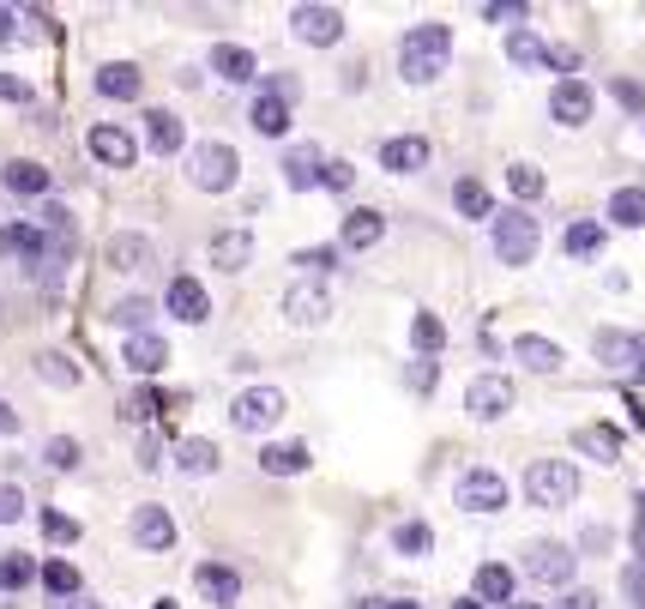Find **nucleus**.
<instances>
[{
    "instance_id": "8",
    "label": "nucleus",
    "mask_w": 645,
    "mask_h": 609,
    "mask_svg": "<svg viewBox=\"0 0 645 609\" xmlns=\"http://www.w3.org/2000/svg\"><path fill=\"white\" fill-rule=\"evenodd\" d=\"M573 544H556V537H543V544H531L525 549V580H537V585H568L573 580Z\"/></svg>"
},
{
    "instance_id": "6",
    "label": "nucleus",
    "mask_w": 645,
    "mask_h": 609,
    "mask_svg": "<svg viewBox=\"0 0 645 609\" xmlns=\"http://www.w3.org/2000/svg\"><path fill=\"white\" fill-rule=\"evenodd\" d=\"M85 151L97 157L104 169H133V163H139V139H133L121 121H97V127L85 133Z\"/></svg>"
},
{
    "instance_id": "58",
    "label": "nucleus",
    "mask_w": 645,
    "mask_h": 609,
    "mask_svg": "<svg viewBox=\"0 0 645 609\" xmlns=\"http://www.w3.org/2000/svg\"><path fill=\"white\" fill-rule=\"evenodd\" d=\"M435 380H440L435 363H416V368H411V387H416V392H435Z\"/></svg>"
},
{
    "instance_id": "40",
    "label": "nucleus",
    "mask_w": 645,
    "mask_h": 609,
    "mask_svg": "<svg viewBox=\"0 0 645 609\" xmlns=\"http://www.w3.org/2000/svg\"><path fill=\"white\" fill-rule=\"evenodd\" d=\"M37 556L13 549V556H0V592H25V585H37Z\"/></svg>"
},
{
    "instance_id": "62",
    "label": "nucleus",
    "mask_w": 645,
    "mask_h": 609,
    "mask_svg": "<svg viewBox=\"0 0 645 609\" xmlns=\"http://www.w3.org/2000/svg\"><path fill=\"white\" fill-rule=\"evenodd\" d=\"M380 609H423V604H411V597H392V604H380Z\"/></svg>"
},
{
    "instance_id": "9",
    "label": "nucleus",
    "mask_w": 645,
    "mask_h": 609,
    "mask_svg": "<svg viewBox=\"0 0 645 609\" xmlns=\"http://www.w3.org/2000/svg\"><path fill=\"white\" fill-rule=\"evenodd\" d=\"M127 537L145 549V556H169V549H175V519H169V507H157V501L133 507V525H127Z\"/></svg>"
},
{
    "instance_id": "42",
    "label": "nucleus",
    "mask_w": 645,
    "mask_h": 609,
    "mask_svg": "<svg viewBox=\"0 0 645 609\" xmlns=\"http://www.w3.org/2000/svg\"><path fill=\"white\" fill-rule=\"evenodd\" d=\"M507 187H513V199L531 211V206L543 199V187H549V182H543V169H537V163H513V169H507Z\"/></svg>"
},
{
    "instance_id": "44",
    "label": "nucleus",
    "mask_w": 645,
    "mask_h": 609,
    "mask_svg": "<svg viewBox=\"0 0 645 609\" xmlns=\"http://www.w3.org/2000/svg\"><path fill=\"white\" fill-rule=\"evenodd\" d=\"M37 380H49V387H78V363L66 351H42L37 356Z\"/></svg>"
},
{
    "instance_id": "25",
    "label": "nucleus",
    "mask_w": 645,
    "mask_h": 609,
    "mask_svg": "<svg viewBox=\"0 0 645 609\" xmlns=\"http://www.w3.org/2000/svg\"><path fill=\"white\" fill-rule=\"evenodd\" d=\"M320 169H326V151H320V145H290V151H284V182L296 187V194L320 187Z\"/></svg>"
},
{
    "instance_id": "64",
    "label": "nucleus",
    "mask_w": 645,
    "mask_h": 609,
    "mask_svg": "<svg viewBox=\"0 0 645 609\" xmlns=\"http://www.w3.org/2000/svg\"><path fill=\"white\" fill-rule=\"evenodd\" d=\"M507 609H537V604H507Z\"/></svg>"
},
{
    "instance_id": "12",
    "label": "nucleus",
    "mask_w": 645,
    "mask_h": 609,
    "mask_svg": "<svg viewBox=\"0 0 645 609\" xmlns=\"http://www.w3.org/2000/svg\"><path fill=\"white\" fill-rule=\"evenodd\" d=\"M465 411L477 416V423H495V416L513 411V380L507 375H477L465 387Z\"/></svg>"
},
{
    "instance_id": "7",
    "label": "nucleus",
    "mask_w": 645,
    "mask_h": 609,
    "mask_svg": "<svg viewBox=\"0 0 645 609\" xmlns=\"http://www.w3.org/2000/svg\"><path fill=\"white\" fill-rule=\"evenodd\" d=\"M284 416V392L278 387H247V392H235V404H230V423L242 428V435H259V428H271Z\"/></svg>"
},
{
    "instance_id": "19",
    "label": "nucleus",
    "mask_w": 645,
    "mask_h": 609,
    "mask_svg": "<svg viewBox=\"0 0 645 609\" xmlns=\"http://www.w3.org/2000/svg\"><path fill=\"white\" fill-rule=\"evenodd\" d=\"M0 187H7L13 199H49L54 175L42 163H31V157H13V163L0 169Z\"/></svg>"
},
{
    "instance_id": "33",
    "label": "nucleus",
    "mask_w": 645,
    "mask_h": 609,
    "mask_svg": "<svg viewBox=\"0 0 645 609\" xmlns=\"http://www.w3.org/2000/svg\"><path fill=\"white\" fill-rule=\"evenodd\" d=\"M223 459H218V441H206V435H194V441H181L175 447V471L181 477H211Z\"/></svg>"
},
{
    "instance_id": "26",
    "label": "nucleus",
    "mask_w": 645,
    "mask_h": 609,
    "mask_svg": "<svg viewBox=\"0 0 645 609\" xmlns=\"http://www.w3.org/2000/svg\"><path fill=\"white\" fill-rule=\"evenodd\" d=\"M513 356L531 368V375H556V368L568 363L556 338H537V332H519V338H513Z\"/></svg>"
},
{
    "instance_id": "56",
    "label": "nucleus",
    "mask_w": 645,
    "mask_h": 609,
    "mask_svg": "<svg viewBox=\"0 0 645 609\" xmlns=\"http://www.w3.org/2000/svg\"><path fill=\"white\" fill-rule=\"evenodd\" d=\"M556 609H597V592H592V585H573V592H561Z\"/></svg>"
},
{
    "instance_id": "3",
    "label": "nucleus",
    "mask_w": 645,
    "mask_h": 609,
    "mask_svg": "<svg viewBox=\"0 0 645 609\" xmlns=\"http://www.w3.org/2000/svg\"><path fill=\"white\" fill-rule=\"evenodd\" d=\"M489 223H495V259H501V266H531V259H537L543 230H537V218H531L525 206L495 211Z\"/></svg>"
},
{
    "instance_id": "36",
    "label": "nucleus",
    "mask_w": 645,
    "mask_h": 609,
    "mask_svg": "<svg viewBox=\"0 0 645 609\" xmlns=\"http://www.w3.org/2000/svg\"><path fill=\"white\" fill-rule=\"evenodd\" d=\"M513 568H501V561H483L477 568V604H513Z\"/></svg>"
},
{
    "instance_id": "54",
    "label": "nucleus",
    "mask_w": 645,
    "mask_h": 609,
    "mask_svg": "<svg viewBox=\"0 0 645 609\" xmlns=\"http://www.w3.org/2000/svg\"><path fill=\"white\" fill-rule=\"evenodd\" d=\"M621 592L645 609V561H628V568H621Z\"/></svg>"
},
{
    "instance_id": "57",
    "label": "nucleus",
    "mask_w": 645,
    "mask_h": 609,
    "mask_svg": "<svg viewBox=\"0 0 645 609\" xmlns=\"http://www.w3.org/2000/svg\"><path fill=\"white\" fill-rule=\"evenodd\" d=\"M633 561H645V495L633 501Z\"/></svg>"
},
{
    "instance_id": "37",
    "label": "nucleus",
    "mask_w": 645,
    "mask_h": 609,
    "mask_svg": "<svg viewBox=\"0 0 645 609\" xmlns=\"http://www.w3.org/2000/svg\"><path fill=\"white\" fill-rule=\"evenodd\" d=\"M561 247H568V259H597V254H604V223L573 218L568 235H561Z\"/></svg>"
},
{
    "instance_id": "24",
    "label": "nucleus",
    "mask_w": 645,
    "mask_h": 609,
    "mask_svg": "<svg viewBox=\"0 0 645 609\" xmlns=\"http://www.w3.org/2000/svg\"><path fill=\"white\" fill-rule=\"evenodd\" d=\"M194 580H199V592H206L218 609H235V597H242V573H235L230 561H199Z\"/></svg>"
},
{
    "instance_id": "18",
    "label": "nucleus",
    "mask_w": 645,
    "mask_h": 609,
    "mask_svg": "<svg viewBox=\"0 0 645 609\" xmlns=\"http://www.w3.org/2000/svg\"><path fill=\"white\" fill-rule=\"evenodd\" d=\"M97 97H109V103H139V97H145V73L133 61L97 66Z\"/></svg>"
},
{
    "instance_id": "30",
    "label": "nucleus",
    "mask_w": 645,
    "mask_h": 609,
    "mask_svg": "<svg viewBox=\"0 0 645 609\" xmlns=\"http://www.w3.org/2000/svg\"><path fill=\"white\" fill-rule=\"evenodd\" d=\"M247 259H254V235L247 230H218L211 235V266H218V272H242Z\"/></svg>"
},
{
    "instance_id": "15",
    "label": "nucleus",
    "mask_w": 645,
    "mask_h": 609,
    "mask_svg": "<svg viewBox=\"0 0 645 609\" xmlns=\"http://www.w3.org/2000/svg\"><path fill=\"white\" fill-rule=\"evenodd\" d=\"M592 85H585V78H561L556 92H549V115L561 121V127H585V121H592Z\"/></svg>"
},
{
    "instance_id": "38",
    "label": "nucleus",
    "mask_w": 645,
    "mask_h": 609,
    "mask_svg": "<svg viewBox=\"0 0 645 609\" xmlns=\"http://www.w3.org/2000/svg\"><path fill=\"white\" fill-rule=\"evenodd\" d=\"M151 314H157V302L151 296H121L115 308H109V326H121V332H151Z\"/></svg>"
},
{
    "instance_id": "35",
    "label": "nucleus",
    "mask_w": 645,
    "mask_h": 609,
    "mask_svg": "<svg viewBox=\"0 0 645 609\" xmlns=\"http://www.w3.org/2000/svg\"><path fill=\"white\" fill-rule=\"evenodd\" d=\"M37 580H42V592H49L54 604L78 597V585H85V580H78V568H73L66 556H49V561H42V573H37Z\"/></svg>"
},
{
    "instance_id": "31",
    "label": "nucleus",
    "mask_w": 645,
    "mask_h": 609,
    "mask_svg": "<svg viewBox=\"0 0 645 609\" xmlns=\"http://www.w3.org/2000/svg\"><path fill=\"white\" fill-rule=\"evenodd\" d=\"M507 61H513L519 73H543V66H549V42H543L531 25H519L513 37H507Z\"/></svg>"
},
{
    "instance_id": "1",
    "label": "nucleus",
    "mask_w": 645,
    "mask_h": 609,
    "mask_svg": "<svg viewBox=\"0 0 645 609\" xmlns=\"http://www.w3.org/2000/svg\"><path fill=\"white\" fill-rule=\"evenodd\" d=\"M447 61H452V31L447 25H411L399 37V73L411 78V85H435L440 73H447Z\"/></svg>"
},
{
    "instance_id": "22",
    "label": "nucleus",
    "mask_w": 645,
    "mask_h": 609,
    "mask_svg": "<svg viewBox=\"0 0 645 609\" xmlns=\"http://www.w3.org/2000/svg\"><path fill=\"white\" fill-rule=\"evenodd\" d=\"M121 363H127L139 380H151V375H163V363H169V344H163L157 332H133L127 344H121Z\"/></svg>"
},
{
    "instance_id": "20",
    "label": "nucleus",
    "mask_w": 645,
    "mask_h": 609,
    "mask_svg": "<svg viewBox=\"0 0 645 609\" xmlns=\"http://www.w3.org/2000/svg\"><path fill=\"white\" fill-rule=\"evenodd\" d=\"M284 314H290V326H320L326 314H332V296H326L314 278H302V284L284 290Z\"/></svg>"
},
{
    "instance_id": "47",
    "label": "nucleus",
    "mask_w": 645,
    "mask_h": 609,
    "mask_svg": "<svg viewBox=\"0 0 645 609\" xmlns=\"http://www.w3.org/2000/svg\"><path fill=\"white\" fill-rule=\"evenodd\" d=\"M477 19H489V25H525V19H531V7H525V0H489V7H477Z\"/></svg>"
},
{
    "instance_id": "60",
    "label": "nucleus",
    "mask_w": 645,
    "mask_h": 609,
    "mask_svg": "<svg viewBox=\"0 0 645 609\" xmlns=\"http://www.w3.org/2000/svg\"><path fill=\"white\" fill-rule=\"evenodd\" d=\"M19 37V13L13 7H0V42H13Z\"/></svg>"
},
{
    "instance_id": "48",
    "label": "nucleus",
    "mask_w": 645,
    "mask_h": 609,
    "mask_svg": "<svg viewBox=\"0 0 645 609\" xmlns=\"http://www.w3.org/2000/svg\"><path fill=\"white\" fill-rule=\"evenodd\" d=\"M157 416H163V392L157 387H139L127 399V423H157Z\"/></svg>"
},
{
    "instance_id": "10",
    "label": "nucleus",
    "mask_w": 645,
    "mask_h": 609,
    "mask_svg": "<svg viewBox=\"0 0 645 609\" xmlns=\"http://www.w3.org/2000/svg\"><path fill=\"white\" fill-rule=\"evenodd\" d=\"M163 314H175L181 326H206L211 320L206 284H199V278H187V272H175V278H169V290H163Z\"/></svg>"
},
{
    "instance_id": "49",
    "label": "nucleus",
    "mask_w": 645,
    "mask_h": 609,
    "mask_svg": "<svg viewBox=\"0 0 645 609\" xmlns=\"http://www.w3.org/2000/svg\"><path fill=\"white\" fill-rule=\"evenodd\" d=\"M320 187H326V194H350V187H356V163H344V157H326Z\"/></svg>"
},
{
    "instance_id": "52",
    "label": "nucleus",
    "mask_w": 645,
    "mask_h": 609,
    "mask_svg": "<svg viewBox=\"0 0 645 609\" xmlns=\"http://www.w3.org/2000/svg\"><path fill=\"white\" fill-rule=\"evenodd\" d=\"M19 519H25V489L0 483V525H19Z\"/></svg>"
},
{
    "instance_id": "11",
    "label": "nucleus",
    "mask_w": 645,
    "mask_h": 609,
    "mask_svg": "<svg viewBox=\"0 0 645 609\" xmlns=\"http://www.w3.org/2000/svg\"><path fill=\"white\" fill-rule=\"evenodd\" d=\"M290 31H296L308 49H332L344 37V13L338 7H290Z\"/></svg>"
},
{
    "instance_id": "55",
    "label": "nucleus",
    "mask_w": 645,
    "mask_h": 609,
    "mask_svg": "<svg viewBox=\"0 0 645 609\" xmlns=\"http://www.w3.org/2000/svg\"><path fill=\"white\" fill-rule=\"evenodd\" d=\"M609 97H616L621 109H645V92L633 85V78H609Z\"/></svg>"
},
{
    "instance_id": "59",
    "label": "nucleus",
    "mask_w": 645,
    "mask_h": 609,
    "mask_svg": "<svg viewBox=\"0 0 645 609\" xmlns=\"http://www.w3.org/2000/svg\"><path fill=\"white\" fill-rule=\"evenodd\" d=\"M157 465H163V447L145 435V441H139V471H157Z\"/></svg>"
},
{
    "instance_id": "39",
    "label": "nucleus",
    "mask_w": 645,
    "mask_h": 609,
    "mask_svg": "<svg viewBox=\"0 0 645 609\" xmlns=\"http://www.w3.org/2000/svg\"><path fill=\"white\" fill-rule=\"evenodd\" d=\"M609 223H616V230H640L645 223V187H616V194H609Z\"/></svg>"
},
{
    "instance_id": "23",
    "label": "nucleus",
    "mask_w": 645,
    "mask_h": 609,
    "mask_svg": "<svg viewBox=\"0 0 645 609\" xmlns=\"http://www.w3.org/2000/svg\"><path fill=\"white\" fill-rule=\"evenodd\" d=\"M49 235L37 230V218H19V223H7V230H0V254H13V259H25V266H37L42 254H49Z\"/></svg>"
},
{
    "instance_id": "41",
    "label": "nucleus",
    "mask_w": 645,
    "mask_h": 609,
    "mask_svg": "<svg viewBox=\"0 0 645 609\" xmlns=\"http://www.w3.org/2000/svg\"><path fill=\"white\" fill-rule=\"evenodd\" d=\"M411 344H416V356H423V363H435L440 344H447V326H440V314H416V320H411Z\"/></svg>"
},
{
    "instance_id": "53",
    "label": "nucleus",
    "mask_w": 645,
    "mask_h": 609,
    "mask_svg": "<svg viewBox=\"0 0 645 609\" xmlns=\"http://www.w3.org/2000/svg\"><path fill=\"white\" fill-rule=\"evenodd\" d=\"M259 92H266V97H284V103H296V97H302V78H296V73H271V78H259Z\"/></svg>"
},
{
    "instance_id": "34",
    "label": "nucleus",
    "mask_w": 645,
    "mask_h": 609,
    "mask_svg": "<svg viewBox=\"0 0 645 609\" xmlns=\"http://www.w3.org/2000/svg\"><path fill=\"white\" fill-rule=\"evenodd\" d=\"M452 206H459V218H495V199H489V187L477 182V175H459V182H452Z\"/></svg>"
},
{
    "instance_id": "63",
    "label": "nucleus",
    "mask_w": 645,
    "mask_h": 609,
    "mask_svg": "<svg viewBox=\"0 0 645 609\" xmlns=\"http://www.w3.org/2000/svg\"><path fill=\"white\" fill-rule=\"evenodd\" d=\"M452 609H483V604H477V597H459V604H452Z\"/></svg>"
},
{
    "instance_id": "28",
    "label": "nucleus",
    "mask_w": 645,
    "mask_h": 609,
    "mask_svg": "<svg viewBox=\"0 0 645 609\" xmlns=\"http://www.w3.org/2000/svg\"><path fill=\"white\" fill-rule=\"evenodd\" d=\"M211 73L230 78V85H254L259 61H254V49H242V42H218V49H211Z\"/></svg>"
},
{
    "instance_id": "4",
    "label": "nucleus",
    "mask_w": 645,
    "mask_h": 609,
    "mask_svg": "<svg viewBox=\"0 0 645 609\" xmlns=\"http://www.w3.org/2000/svg\"><path fill=\"white\" fill-rule=\"evenodd\" d=\"M573 495H580V471H573L568 459H537V465L525 471V501L531 507H573Z\"/></svg>"
},
{
    "instance_id": "43",
    "label": "nucleus",
    "mask_w": 645,
    "mask_h": 609,
    "mask_svg": "<svg viewBox=\"0 0 645 609\" xmlns=\"http://www.w3.org/2000/svg\"><path fill=\"white\" fill-rule=\"evenodd\" d=\"M392 549H399V556H428V549H435V532H428V519H404L399 532H392Z\"/></svg>"
},
{
    "instance_id": "2",
    "label": "nucleus",
    "mask_w": 645,
    "mask_h": 609,
    "mask_svg": "<svg viewBox=\"0 0 645 609\" xmlns=\"http://www.w3.org/2000/svg\"><path fill=\"white\" fill-rule=\"evenodd\" d=\"M235 175H242V157H235V145H223V139L187 145V182H194L199 194H230Z\"/></svg>"
},
{
    "instance_id": "32",
    "label": "nucleus",
    "mask_w": 645,
    "mask_h": 609,
    "mask_svg": "<svg viewBox=\"0 0 645 609\" xmlns=\"http://www.w3.org/2000/svg\"><path fill=\"white\" fill-rule=\"evenodd\" d=\"M247 121H254L259 139H284V133H290V103H284V97H266V92H259L254 109H247Z\"/></svg>"
},
{
    "instance_id": "5",
    "label": "nucleus",
    "mask_w": 645,
    "mask_h": 609,
    "mask_svg": "<svg viewBox=\"0 0 645 609\" xmlns=\"http://www.w3.org/2000/svg\"><path fill=\"white\" fill-rule=\"evenodd\" d=\"M592 356L604 368H616V375H645V332H616V326H604V332L592 338Z\"/></svg>"
},
{
    "instance_id": "27",
    "label": "nucleus",
    "mask_w": 645,
    "mask_h": 609,
    "mask_svg": "<svg viewBox=\"0 0 645 609\" xmlns=\"http://www.w3.org/2000/svg\"><path fill=\"white\" fill-rule=\"evenodd\" d=\"M145 145H151L157 157H175L181 145H187V133H181V115H175V109H145Z\"/></svg>"
},
{
    "instance_id": "16",
    "label": "nucleus",
    "mask_w": 645,
    "mask_h": 609,
    "mask_svg": "<svg viewBox=\"0 0 645 609\" xmlns=\"http://www.w3.org/2000/svg\"><path fill=\"white\" fill-rule=\"evenodd\" d=\"M104 254H109V266H115V272H151V266H157L151 235H139V230H115Z\"/></svg>"
},
{
    "instance_id": "17",
    "label": "nucleus",
    "mask_w": 645,
    "mask_h": 609,
    "mask_svg": "<svg viewBox=\"0 0 645 609\" xmlns=\"http://www.w3.org/2000/svg\"><path fill=\"white\" fill-rule=\"evenodd\" d=\"M380 235H387V218H380L375 206H356L338 223V254H362V247H375Z\"/></svg>"
},
{
    "instance_id": "61",
    "label": "nucleus",
    "mask_w": 645,
    "mask_h": 609,
    "mask_svg": "<svg viewBox=\"0 0 645 609\" xmlns=\"http://www.w3.org/2000/svg\"><path fill=\"white\" fill-rule=\"evenodd\" d=\"M0 435H19V411L7 399H0Z\"/></svg>"
},
{
    "instance_id": "29",
    "label": "nucleus",
    "mask_w": 645,
    "mask_h": 609,
    "mask_svg": "<svg viewBox=\"0 0 645 609\" xmlns=\"http://www.w3.org/2000/svg\"><path fill=\"white\" fill-rule=\"evenodd\" d=\"M314 459H308V447L302 441H271V447H259V471L266 477H302Z\"/></svg>"
},
{
    "instance_id": "14",
    "label": "nucleus",
    "mask_w": 645,
    "mask_h": 609,
    "mask_svg": "<svg viewBox=\"0 0 645 609\" xmlns=\"http://www.w3.org/2000/svg\"><path fill=\"white\" fill-rule=\"evenodd\" d=\"M428 157H435V145H428L423 133L380 139V169H392V175H416V169H428Z\"/></svg>"
},
{
    "instance_id": "21",
    "label": "nucleus",
    "mask_w": 645,
    "mask_h": 609,
    "mask_svg": "<svg viewBox=\"0 0 645 609\" xmlns=\"http://www.w3.org/2000/svg\"><path fill=\"white\" fill-rule=\"evenodd\" d=\"M573 453L597 459V465H621V428L616 423H580L573 428Z\"/></svg>"
},
{
    "instance_id": "50",
    "label": "nucleus",
    "mask_w": 645,
    "mask_h": 609,
    "mask_svg": "<svg viewBox=\"0 0 645 609\" xmlns=\"http://www.w3.org/2000/svg\"><path fill=\"white\" fill-rule=\"evenodd\" d=\"M42 537H49V544H78V519H66V513H54V507H42Z\"/></svg>"
},
{
    "instance_id": "51",
    "label": "nucleus",
    "mask_w": 645,
    "mask_h": 609,
    "mask_svg": "<svg viewBox=\"0 0 645 609\" xmlns=\"http://www.w3.org/2000/svg\"><path fill=\"white\" fill-rule=\"evenodd\" d=\"M0 103L31 109V103H37V92H31V78H19V73H0Z\"/></svg>"
},
{
    "instance_id": "46",
    "label": "nucleus",
    "mask_w": 645,
    "mask_h": 609,
    "mask_svg": "<svg viewBox=\"0 0 645 609\" xmlns=\"http://www.w3.org/2000/svg\"><path fill=\"white\" fill-rule=\"evenodd\" d=\"M338 259H344V254H338V247H302V254H296V259H290V266H302V272H308V278H314V284H320V278H326V272H332Z\"/></svg>"
},
{
    "instance_id": "45",
    "label": "nucleus",
    "mask_w": 645,
    "mask_h": 609,
    "mask_svg": "<svg viewBox=\"0 0 645 609\" xmlns=\"http://www.w3.org/2000/svg\"><path fill=\"white\" fill-rule=\"evenodd\" d=\"M78 453H85V447H78L73 435H54V441L42 447V465L49 471H78Z\"/></svg>"
},
{
    "instance_id": "13",
    "label": "nucleus",
    "mask_w": 645,
    "mask_h": 609,
    "mask_svg": "<svg viewBox=\"0 0 645 609\" xmlns=\"http://www.w3.org/2000/svg\"><path fill=\"white\" fill-rule=\"evenodd\" d=\"M459 507H465V513H501V507H507V483L495 477L489 465L465 471V477H459Z\"/></svg>"
}]
</instances>
